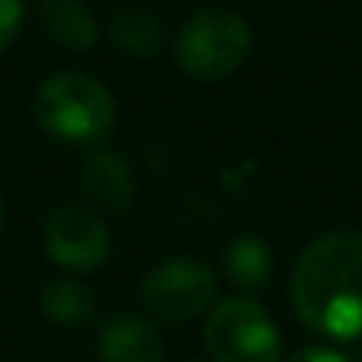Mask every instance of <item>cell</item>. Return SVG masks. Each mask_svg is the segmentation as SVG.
<instances>
[{"mask_svg":"<svg viewBox=\"0 0 362 362\" xmlns=\"http://www.w3.org/2000/svg\"><path fill=\"white\" fill-rule=\"evenodd\" d=\"M214 362H281V330L270 313L245 295L221 298L203 323Z\"/></svg>","mask_w":362,"mask_h":362,"instance_id":"obj_4","label":"cell"},{"mask_svg":"<svg viewBox=\"0 0 362 362\" xmlns=\"http://www.w3.org/2000/svg\"><path fill=\"white\" fill-rule=\"evenodd\" d=\"M139 302L160 323L199 320L217 305V274L192 256H170L142 277Z\"/></svg>","mask_w":362,"mask_h":362,"instance_id":"obj_5","label":"cell"},{"mask_svg":"<svg viewBox=\"0 0 362 362\" xmlns=\"http://www.w3.org/2000/svg\"><path fill=\"white\" fill-rule=\"evenodd\" d=\"M295 316L320 337H362V235L330 231L305 245L288 281Z\"/></svg>","mask_w":362,"mask_h":362,"instance_id":"obj_1","label":"cell"},{"mask_svg":"<svg viewBox=\"0 0 362 362\" xmlns=\"http://www.w3.org/2000/svg\"><path fill=\"white\" fill-rule=\"evenodd\" d=\"M40 309L47 320L64 323V327H78L96 313V295L89 284H82L78 277H54L50 284H43L40 291Z\"/></svg>","mask_w":362,"mask_h":362,"instance_id":"obj_12","label":"cell"},{"mask_svg":"<svg viewBox=\"0 0 362 362\" xmlns=\"http://www.w3.org/2000/svg\"><path fill=\"white\" fill-rule=\"evenodd\" d=\"M358 362H362V355H358Z\"/></svg>","mask_w":362,"mask_h":362,"instance_id":"obj_17","label":"cell"},{"mask_svg":"<svg viewBox=\"0 0 362 362\" xmlns=\"http://www.w3.org/2000/svg\"><path fill=\"white\" fill-rule=\"evenodd\" d=\"M284 362H348L334 344H309V348H298L291 358H284Z\"/></svg>","mask_w":362,"mask_h":362,"instance_id":"obj_14","label":"cell"},{"mask_svg":"<svg viewBox=\"0 0 362 362\" xmlns=\"http://www.w3.org/2000/svg\"><path fill=\"white\" fill-rule=\"evenodd\" d=\"M25 22V0H0V50H8Z\"/></svg>","mask_w":362,"mask_h":362,"instance_id":"obj_13","label":"cell"},{"mask_svg":"<svg viewBox=\"0 0 362 362\" xmlns=\"http://www.w3.org/2000/svg\"><path fill=\"white\" fill-rule=\"evenodd\" d=\"M110 40L132 57H153L163 43V22L142 4H124L110 18Z\"/></svg>","mask_w":362,"mask_h":362,"instance_id":"obj_11","label":"cell"},{"mask_svg":"<svg viewBox=\"0 0 362 362\" xmlns=\"http://www.w3.org/2000/svg\"><path fill=\"white\" fill-rule=\"evenodd\" d=\"M192 362H214V358H192Z\"/></svg>","mask_w":362,"mask_h":362,"instance_id":"obj_16","label":"cell"},{"mask_svg":"<svg viewBox=\"0 0 362 362\" xmlns=\"http://www.w3.org/2000/svg\"><path fill=\"white\" fill-rule=\"evenodd\" d=\"M100 362H163V337L160 330L135 313L110 316L96 334Z\"/></svg>","mask_w":362,"mask_h":362,"instance_id":"obj_7","label":"cell"},{"mask_svg":"<svg viewBox=\"0 0 362 362\" xmlns=\"http://www.w3.org/2000/svg\"><path fill=\"white\" fill-rule=\"evenodd\" d=\"M36 124L64 146L100 149L117 124L114 93L82 71H57L40 82L33 96Z\"/></svg>","mask_w":362,"mask_h":362,"instance_id":"obj_2","label":"cell"},{"mask_svg":"<svg viewBox=\"0 0 362 362\" xmlns=\"http://www.w3.org/2000/svg\"><path fill=\"white\" fill-rule=\"evenodd\" d=\"M252 54V29L245 18L231 11H196L181 22L174 40L177 68L199 78V82H221L245 68Z\"/></svg>","mask_w":362,"mask_h":362,"instance_id":"obj_3","label":"cell"},{"mask_svg":"<svg viewBox=\"0 0 362 362\" xmlns=\"http://www.w3.org/2000/svg\"><path fill=\"white\" fill-rule=\"evenodd\" d=\"M43 249H47V256L61 270L89 274V270H96V267H103L110 259L114 238H110L107 221L96 210L68 203V206H57L47 217V224H43Z\"/></svg>","mask_w":362,"mask_h":362,"instance_id":"obj_6","label":"cell"},{"mask_svg":"<svg viewBox=\"0 0 362 362\" xmlns=\"http://www.w3.org/2000/svg\"><path fill=\"white\" fill-rule=\"evenodd\" d=\"M82 189L93 203L107 210H128L135 203V170L114 149H93L82 163Z\"/></svg>","mask_w":362,"mask_h":362,"instance_id":"obj_8","label":"cell"},{"mask_svg":"<svg viewBox=\"0 0 362 362\" xmlns=\"http://www.w3.org/2000/svg\"><path fill=\"white\" fill-rule=\"evenodd\" d=\"M36 15L43 33L71 54H89L100 43V22L82 0H40Z\"/></svg>","mask_w":362,"mask_h":362,"instance_id":"obj_9","label":"cell"},{"mask_svg":"<svg viewBox=\"0 0 362 362\" xmlns=\"http://www.w3.org/2000/svg\"><path fill=\"white\" fill-rule=\"evenodd\" d=\"M4 224H8V206H4V199H0V231H4Z\"/></svg>","mask_w":362,"mask_h":362,"instance_id":"obj_15","label":"cell"},{"mask_svg":"<svg viewBox=\"0 0 362 362\" xmlns=\"http://www.w3.org/2000/svg\"><path fill=\"white\" fill-rule=\"evenodd\" d=\"M221 274L238 295L252 298L256 291L267 288L274 274V252L256 235H235L221 252Z\"/></svg>","mask_w":362,"mask_h":362,"instance_id":"obj_10","label":"cell"}]
</instances>
